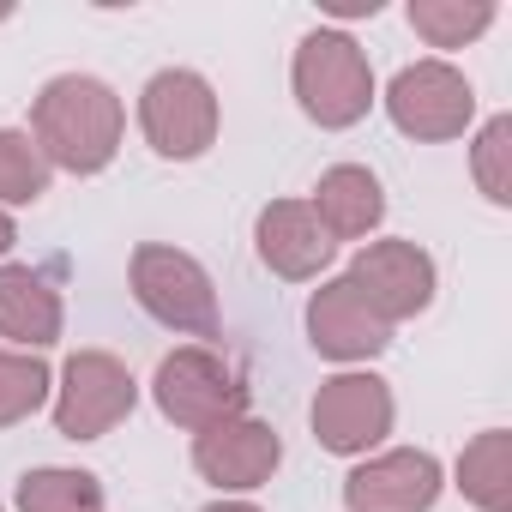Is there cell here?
Segmentation results:
<instances>
[{"instance_id": "obj_1", "label": "cell", "mask_w": 512, "mask_h": 512, "mask_svg": "<svg viewBox=\"0 0 512 512\" xmlns=\"http://www.w3.org/2000/svg\"><path fill=\"white\" fill-rule=\"evenodd\" d=\"M37 151L49 157V169H67V175H103L121 151V133H127V109L121 97L91 79V73H61L37 91L31 103V127Z\"/></svg>"}, {"instance_id": "obj_2", "label": "cell", "mask_w": 512, "mask_h": 512, "mask_svg": "<svg viewBox=\"0 0 512 512\" xmlns=\"http://www.w3.org/2000/svg\"><path fill=\"white\" fill-rule=\"evenodd\" d=\"M290 91L314 127L344 133L374 109V67L350 31H308L290 61Z\"/></svg>"}, {"instance_id": "obj_3", "label": "cell", "mask_w": 512, "mask_h": 512, "mask_svg": "<svg viewBox=\"0 0 512 512\" xmlns=\"http://www.w3.org/2000/svg\"><path fill=\"white\" fill-rule=\"evenodd\" d=\"M151 398H157L163 422L199 434V428H217V422H229V416H247L253 386H247V374H241L235 356H223V350H211V344H181V350H169V356L157 362Z\"/></svg>"}, {"instance_id": "obj_4", "label": "cell", "mask_w": 512, "mask_h": 512, "mask_svg": "<svg viewBox=\"0 0 512 512\" xmlns=\"http://www.w3.org/2000/svg\"><path fill=\"white\" fill-rule=\"evenodd\" d=\"M127 284H133V302L157 326L187 332V338H217V284L193 253L169 241H145L127 260Z\"/></svg>"}, {"instance_id": "obj_5", "label": "cell", "mask_w": 512, "mask_h": 512, "mask_svg": "<svg viewBox=\"0 0 512 512\" xmlns=\"http://www.w3.org/2000/svg\"><path fill=\"white\" fill-rule=\"evenodd\" d=\"M217 127H223V109H217V91L205 73L193 67H163L145 79L139 91V133L157 157L169 163H193L217 145Z\"/></svg>"}, {"instance_id": "obj_6", "label": "cell", "mask_w": 512, "mask_h": 512, "mask_svg": "<svg viewBox=\"0 0 512 512\" xmlns=\"http://www.w3.org/2000/svg\"><path fill=\"white\" fill-rule=\"evenodd\" d=\"M386 115L404 139L446 145V139H464V127L476 121V91L452 61H410L386 85Z\"/></svg>"}, {"instance_id": "obj_7", "label": "cell", "mask_w": 512, "mask_h": 512, "mask_svg": "<svg viewBox=\"0 0 512 512\" xmlns=\"http://www.w3.org/2000/svg\"><path fill=\"white\" fill-rule=\"evenodd\" d=\"M139 404V380L127 374L121 356L109 350H79L61 368L55 386V434L61 440H103L109 428H121Z\"/></svg>"}, {"instance_id": "obj_8", "label": "cell", "mask_w": 512, "mask_h": 512, "mask_svg": "<svg viewBox=\"0 0 512 512\" xmlns=\"http://www.w3.org/2000/svg\"><path fill=\"white\" fill-rule=\"evenodd\" d=\"M392 416H398L392 386H386L380 374H368V368H344V374L320 380L314 410H308L314 440H320L332 458H368V452L392 434Z\"/></svg>"}, {"instance_id": "obj_9", "label": "cell", "mask_w": 512, "mask_h": 512, "mask_svg": "<svg viewBox=\"0 0 512 512\" xmlns=\"http://www.w3.org/2000/svg\"><path fill=\"white\" fill-rule=\"evenodd\" d=\"M344 278H350V290L368 302V314L380 326H404V320L428 314L434 290H440V272L416 241H368V247H356Z\"/></svg>"}, {"instance_id": "obj_10", "label": "cell", "mask_w": 512, "mask_h": 512, "mask_svg": "<svg viewBox=\"0 0 512 512\" xmlns=\"http://www.w3.org/2000/svg\"><path fill=\"white\" fill-rule=\"evenodd\" d=\"M446 470L422 446H392L344 476V512H434Z\"/></svg>"}, {"instance_id": "obj_11", "label": "cell", "mask_w": 512, "mask_h": 512, "mask_svg": "<svg viewBox=\"0 0 512 512\" xmlns=\"http://www.w3.org/2000/svg\"><path fill=\"white\" fill-rule=\"evenodd\" d=\"M278 464H284V440H278V428L260 422V416H229V422L193 434V470H199L211 488H223V494L266 488Z\"/></svg>"}, {"instance_id": "obj_12", "label": "cell", "mask_w": 512, "mask_h": 512, "mask_svg": "<svg viewBox=\"0 0 512 512\" xmlns=\"http://www.w3.org/2000/svg\"><path fill=\"white\" fill-rule=\"evenodd\" d=\"M253 247H260V266L284 284H308L332 266L338 241L320 229V217L308 211V199H272L253 223Z\"/></svg>"}, {"instance_id": "obj_13", "label": "cell", "mask_w": 512, "mask_h": 512, "mask_svg": "<svg viewBox=\"0 0 512 512\" xmlns=\"http://www.w3.org/2000/svg\"><path fill=\"white\" fill-rule=\"evenodd\" d=\"M308 344L326 362H374L392 344V326L368 314V302L350 290V278H326L308 296Z\"/></svg>"}, {"instance_id": "obj_14", "label": "cell", "mask_w": 512, "mask_h": 512, "mask_svg": "<svg viewBox=\"0 0 512 512\" xmlns=\"http://www.w3.org/2000/svg\"><path fill=\"white\" fill-rule=\"evenodd\" d=\"M67 332V308L49 272L37 266H0V338L19 344L25 356H43L49 344H61Z\"/></svg>"}, {"instance_id": "obj_15", "label": "cell", "mask_w": 512, "mask_h": 512, "mask_svg": "<svg viewBox=\"0 0 512 512\" xmlns=\"http://www.w3.org/2000/svg\"><path fill=\"white\" fill-rule=\"evenodd\" d=\"M308 211L320 217V229H326L332 241H362V235H374L380 217H386V187H380V175H374L368 163H332V169L320 175Z\"/></svg>"}, {"instance_id": "obj_16", "label": "cell", "mask_w": 512, "mask_h": 512, "mask_svg": "<svg viewBox=\"0 0 512 512\" xmlns=\"http://www.w3.org/2000/svg\"><path fill=\"white\" fill-rule=\"evenodd\" d=\"M458 494L476 512H512V434L506 428H482L464 452H458Z\"/></svg>"}, {"instance_id": "obj_17", "label": "cell", "mask_w": 512, "mask_h": 512, "mask_svg": "<svg viewBox=\"0 0 512 512\" xmlns=\"http://www.w3.org/2000/svg\"><path fill=\"white\" fill-rule=\"evenodd\" d=\"M13 506L19 512H109V494H103V482L91 470L43 464V470H25L19 476Z\"/></svg>"}, {"instance_id": "obj_18", "label": "cell", "mask_w": 512, "mask_h": 512, "mask_svg": "<svg viewBox=\"0 0 512 512\" xmlns=\"http://www.w3.org/2000/svg\"><path fill=\"white\" fill-rule=\"evenodd\" d=\"M494 25V0H410V31L428 49H464Z\"/></svg>"}, {"instance_id": "obj_19", "label": "cell", "mask_w": 512, "mask_h": 512, "mask_svg": "<svg viewBox=\"0 0 512 512\" xmlns=\"http://www.w3.org/2000/svg\"><path fill=\"white\" fill-rule=\"evenodd\" d=\"M55 392V374L43 356H25V350H7L0 344V428H19L31 422Z\"/></svg>"}, {"instance_id": "obj_20", "label": "cell", "mask_w": 512, "mask_h": 512, "mask_svg": "<svg viewBox=\"0 0 512 512\" xmlns=\"http://www.w3.org/2000/svg\"><path fill=\"white\" fill-rule=\"evenodd\" d=\"M49 157L25 127H0V211L7 205H37L49 193Z\"/></svg>"}, {"instance_id": "obj_21", "label": "cell", "mask_w": 512, "mask_h": 512, "mask_svg": "<svg viewBox=\"0 0 512 512\" xmlns=\"http://www.w3.org/2000/svg\"><path fill=\"white\" fill-rule=\"evenodd\" d=\"M470 175L488 205H512V115L482 121V133L470 145Z\"/></svg>"}, {"instance_id": "obj_22", "label": "cell", "mask_w": 512, "mask_h": 512, "mask_svg": "<svg viewBox=\"0 0 512 512\" xmlns=\"http://www.w3.org/2000/svg\"><path fill=\"white\" fill-rule=\"evenodd\" d=\"M13 241H19V223H13V211H0V266H7V253H13Z\"/></svg>"}, {"instance_id": "obj_23", "label": "cell", "mask_w": 512, "mask_h": 512, "mask_svg": "<svg viewBox=\"0 0 512 512\" xmlns=\"http://www.w3.org/2000/svg\"><path fill=\"white\" fill-rule=\"evenodd\" d=\"M199 512H260V506H247V500H211V506H199Z\"/></svg>"}, {"instance_id": "obj_24", "label": "cell", "mask_w": 512, "mask_h": 512, "mask_svg": "<svg viewBox=\"0 0 512 512\" xmlns=\"http://www.w3.org/2000/svg\"><path fill=\"white\" fill-rule=\"evenodd\" d=\"M0 512H7V506H0Z\"/></svg>"}]
</instances>
